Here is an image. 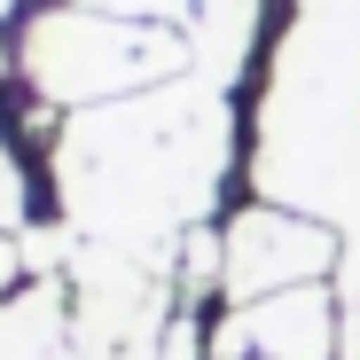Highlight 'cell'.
<instances>
[{
    "label": "cell",
    "instance_id": "obj_1",
    "mask_svg": "<svg viewBox=\"0 0 360 360\" xmlns=\"http://www.w3.org/2000/svg\"><path fill=\"white\" fill-rule=\"evenodd\" d=\"M235 165V110L227 86L180 71L126 102L71 110L55 134V204L79 243L117 251H180L204 212L219 204V180Z\"/></svg>",
    "mask_w": 360,
    "mask_h": 360
},
{
    "label": "cell",
    "instance_id": "obj_2",
    "mask_svg": "<svg viewBox=\"0 0 360 360\" xmlns=\"http://www.w3.org/2000/svg\"><path fill=\"white\" fill-rule=\"evenodd\" d=\"M251 188L259 204H290L337 227L345 196L360 188V16L297 8V24L274 39Z\"/></svg>",
    "mask_w": 360,
    "mask_h": 360
},
{
    "label": "cell",
    "instance_id": "obj_3",
    "mask_svg": "<svg viewBox=\"0 0 360 360\" xmlns=\"http://www.w3.org/2000/svg\"><path fill=\"white\" fill-rule=\"evenodd\" d=\"M16 71H24V86L47 110H102V102H126L141 86L180 79V71H188V32L55 0V8H39L24 24Z\"/></svg>",
    "mask_w": 360,
    "mask_h": 360
},
{
    "label": "cell",
    "instance_id": "obj_4",
    "mask_svg": "<svg viewBox=\"0 0 360 360\" xmlns=\"http://www.w3.org/2000/svg\"><path fill=\"white\" fill-rule=\"evenodd\" d=\"M219 235H227V282H219L227 306L306 290V282H337V259H345L337 227L314 212H290V204H243Z\"/></svg>",
    "mask_w": 360,
    "mask_h": 360
},
{
    "label": "cell",
    "instance_id": "obj_5",
    "mask_svg": "<svg viewBox=\"0 0 360 360\" xmlns=\"http://www.w3.org/2000/svg\"><path fill=\"white\" fill-rule=\"evenodd\" d=\"M212 360H337V290H274L251 306H227L212 329Z\"/></svg>",
    "mask_w": 360,
    "mask_h": 360
},
{
    "label": "cell",
    "instance_id": "obj_6",
    "mask_svg": "<svg viewBox=\"0 0 360 360\" xmlns=\"http://www.w3.org/2000/svg\"><path fill=\"white\" fill-rule=\"evenodd\" d=\"M0 360H94L79 345L63 274H32L24 290H0Z\"/></svg>",
    "mask_w": 360,
    "mask_h": 360
},
{
    "label": "cell",
    "instance_id": "obj_7",
    "mask_svg": "<svg viewBox=\"0 0 360 360\" xmlns=\"http://www.w3.org/2000/svg\"><path fill=\"white\" fill-rule=\"evenodd\" d=\"M180 32H188V71L212 86H235L259 55V0H196Z\"/></svg>",
    "mask_w": 360,
    "mask_h": 360
},
{
    "label": "cell",
    "instance_id": "obj_8",
    "mask_svg": "<svg viewBox=\"0 0 360 360\" xmlns=\"http://www.w3.org/2000/svg\"><path fill=\"white\" fill-rule=\"evenodd\" d=\"M0 227H8V235L32 227V188H24V165H16L8 134H0Z\"/></svg>",
    "mask_w": 360,
    "mask_h": 360
},
{
    "label": "cell",
    "instance_id": "obj_9",
    "mask_svg": "<svg viewBox=\"0 0 360 360\" xmlns=\"http://www.w3.org/2000/svg\"><path fill=\"white\" fill-rule=\"evenodd\" d=\"M79 8H102V16H141V24H188L196 0H79Z\"/></svg>",
    "mask_w": 360,
    "mask_h": 360
},
{
    "label": "cell",
    "instance_id": "obj_10",
    "mask_svg": "<svg viewBox=\"0 0 360 360\" xmlns=\"http://www.w3.org/2000/svg\"><path fill=\"white\" fill-rule=\"evenodd\" d=\"M24 274H32V259H24V235H8V227H0V290H24Z\"/></svg>",
    "mask_w": 360,
    "mask_h": 360
},
{
    "label": "cell",
    "instance_id": "obj_11",
    "mask_svg": "<svg viewBox=\"0 0 360 360\" xmlns=\"http://www.w3.org/2000/svg\"><path fill=\"white\" fill-rule=\"evenodd\" d=\"M297 8H345V16H360V0H297Z\"/></svg>",
    "mask_w": 360,
    "mask_h": 360
},
{
    "label": "cell",
    "instance_id": "obj_12",
    "mask_svg": "<svg viewBox=\"0 0 360 360\" xmlns=\"http://www.w3.org/2000/svg\"><path fill=\"white\" fill-rule=\"evenodd\" d=\"M8 8H16V0H0V24H8Z\"/></svg>",
    "mask_w": 360,
    "mask_h": 360
}]
</instances>
